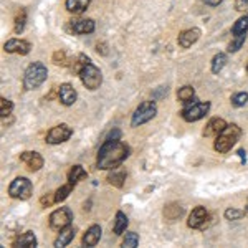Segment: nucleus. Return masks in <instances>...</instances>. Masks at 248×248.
<instances>
[{
	"instance_id": "nucleus-1",
	"label": "nucleus",
	"mask_w": 248,
	"mask_h": 248,
	"mask_svg": "<svg viewBox=\"0 0 248 248\" xmlns=\"http://www.w3.org/2000/svg\"><path fill=\"white\" fill-rule=\"evenodd\" d=\"M127 155H129V147L124 142H121L119 139H109L108 138L103 146L99 147L98 153V161H96V166L98 169L103 170H111L116 169L118 166L126 161Z\"/></svg>"
},
{
	"instance_id": "nucleus-2",
	"label": "nucleus",
	"mask_w": 248,
	"mask_h": 248,
	"mask_svg": "<svg viewBox=\"0 0 248 248\" xmlns=\"http://www.w3.org/2000/svg\"><path fill=\"white\" fill-rule=\"evenodd\" d=\"M78 75L81 78V83L85 85L88 90H98L103 83V75L99 71L98 66H94L91 63V60L85 57V55H79L78 57Z\"/></svg>"
},
{
	"instance_id": "nucleus-3",
	"label": "nucleus",
	"mask_w": 248,
	"mask_h": 248,
	"mask_svg": "<svg viewBox=\"0 0 248 248\" xmlns=\"http://www.w3.org/2000/svg\"><path fill=\"white\" fill-rule=\"evenodd\" d=\"M240 136H242V129H240L237 124H227L225 129H223L222 133L217 136V139H215L214 149L220 154L229 153L232 147L237 144Z\"/></svg>"
},
{
	"instance_id": "nucleus-4",
	"label": "nucleus",
	"mask_w": 248,
	"mask_h": 248,
	"mask_svg": "<svg viewBox=\"0 0 248 248\" xmlns=\"http://www.w3.org/2000/svg\"><path fill=\"white\" fill-rule=\"evenodd\" d=\"M48 77V70L42 62H35L29 65L23 75V88L25 90H35V88L42 86Z\"/></svg>"
},
{
	"instance_id": "nucleus-5",
	"label": "nucleus",
	"mask_w": 248,
	"mask_h": 248,
	"mask_svg": "<svg viewBox=\"0 0 248 248\" xmlns=\"http://www.w3.org/2000/svg\"><path fill=\"white\" fill-rule=\"evenodd\" d=\"M155 113H157V108H155L154 101H144L138 106V109L134 111L133 119H131V126L138 127L141 124L149 123L151 119L154 118Z\"/></svg>"
},
{
	"instance_id": "nucleus-6",
	"label": "nucleus",
	"mask_w": 248,
	"mask_h": 248,
	"mask_svg": "<svg viewBox=\"0 0 248 248\" xmlns=\"http://www.w3.org/2000/svg\"><path fill=\"white\" fill-rule=\"evenodd\" d=\"M33 186L27 177H17L9 187V195L12 199H18V201H27L31 197Z\"/></svg>"
},
{
	"instance_id": "nucleus-7",
	"label": "nucleus",
	"mask_w": 248,
	"mask_h": 248,
	"mask_svg": "<svg viewBox=\"0 0 248 248\" xmlns=\"http://www.w3.org/2000/svg\"><path fill=\"white\" fill-rule=\"evenodd\" d=\"M73 220V212L68 207H60L50 215V229L55 232H62L66 229Z\"/></svg>"
},
{
	"instance_id": "nucleus-8",
	"label": "nucleus",
	"mask_w": 248,
	"mask_h": 248,
	"mask_svg": "<svg viewBox=\"0 0 248 248\" xmlns=\"http://www.w3.org/2000/svg\"><path fill=\"white\" fill-rule=\"evenodd\" d=\"M209 109H210V103H207V101L205 103H192V105H187L184 108L181 114L187 123H195L209 113Z\"/></svg>"
},
{
	"instance_id": "nucleus-9",
	"label": "nucleus",
	"mask_w": 248,
	"mask_h": 248,
	"mask_svg": "<svg viewBox=\"0 0 248 248\" xmlns=\"http://www.w3.org/2000/svg\"><path fill=\"white\" fill-rule=\"evenodd\" d=\"M73 134V129H71L68 124H58V126L51 127L46 134V142L48 144H62L68 141Z\"/></svg>"
},
{
	"instance_id": "nucleus-10",
	"label": "nucleus",
	"mask_w": 248,
	"mask_h": 248,
	"mask_svg": "<svg viewBox=\"0 0 248 248\" xmlns=\"http://www.w3.org/2000/svg\"><path fill=\"white\" fill-rule=\"evenodd\" d=\"M207 220H209V212H207L205 207L199 205L190 212L189 220H187V225H189L190 229L203 230V229H207Z\"/></svg>"
},
{
	"instance_id": "nucleus-11",
	"label": "nucleus",
	"mask_w": 248,
	"mask_h": 248,
	"mask_svg": "<svg viewBox=\"0 0 248 248\" xmlns=\"http://www.w3.org/2000/svg\"><path fill=\"white\" fill-rule=\"evenodd\" d=\"M20 161L25 164L31 172L40 170L43 167V157L38 153H35V151H25V153H22L20 154Z\"/></svg>"
},
{
	"instance_id": "nucleus-12",
	"label": "nucleus",
	"mask_w": 248,
	"mask_h": 248,
	"mask_svg": "<svg viewBox=\"0 0 248 248\" xmlns=\"http://www.w3.org/2000/svg\"><path fill=\"white\" fill-rule=\"evenodd\" d=\"M30 48H31V45L29 42L20 40V38H12L3 45V50H5L7 53H18V55H29Z\"/></svg>"
},
{
	"instance_id": "nucleus-13",
	"label": "nucleus",
	"mask_w": 248,
	"mask_h": 248,
	"mask_svg": "<svg viewBox=\"0 0 248 248\" xmlns=\"http://www.w3.org/2000/svg\"><path fill=\"white\" fill-rule=\"evenodd\" d=\"M58 98L65 106L75 105V103H77V98H78L77 90H75L70 83H63V85L60 86V90H58Z\"/></svg>"
},
{
	"instance_id": "nucleus-14",
	"label": "nucleus",
	"mask_w": 248,
	"mask_h": 248,
	"mask_svg": "<svg viewBox=\"0 0 248 248\" xmlns=\"http://www.w3.org/2000/svg\"><path fill=\"white\" fill-rule=\"evenodd\" d=\"M71 30L77 35H86L94 31V20L91 18H79L71 22Z\"/></svg>"
},
{
	"instance_id": "nucleus-15",
	"label": "nucleus",
	"mask_w": 248,
	"mask_h": 248,
	"mask_svg": "<svg viewBox=\"0 0 248 248\" xmlns=\"http://www.w3.org/2000/svg\"><path fill=\"white\" fill-rule=\"evenodd\" d=\"M199 38H201V30H199V29H189V30H184L182 33L179 35L177 42H179V46L189 48V46L194 45Z\"/></svg>"
},
{
	"instance_id": "nucleus-16",
	"label": "nucleus",
	"mask_w": 248,
	"mask_h": 248,
	"mask_svg": "<svg viewBox=\"0 0 248 248\" xmlns=\"http://www.w3.org/2000/svg\"><path fill=\"white\" fill-rule=\"evenodd\" d=\"M225 127H227L225 119L214 118V119H210L209 124L205 126V129H203V136H205V138H212V136H215V138H217V136L222 133Z\"/></svg>"
},
{
	"instance_id": "nucleus-17",
	"label": "nucleus",
	"mask_w": 248,
	"mask_h": 248,
	"mask_svg": "<svg viewBox=\"0 0 248 248\" xmlns=\"http://www.w3.org/2000/svg\"><path fill=\"white\" fill-rule=\"evenodd\" d=\"M101 238V227L99 225H91L86 230V233L83 235V245L85 247H96Z\"/></svg>"
},
{
	"instance_id": "nucleus-18",
	"label": "nucleus",
	"mask_w": 248,
	"mask_h": 248,
	"mask_svg": "<svg viewBox=\"0 0 248 248\" xmlns=\"http://www.w3.org/2000/svg\"><path fill=\"white\" fill-rule=\"evenodd\" d=\"M184 215V207L179 203H169V205L164 207V217L167 222H175Z\"/></svg>"
},
{
	"instance_id": "nucleus-19",
	"label": "nucleus",
	"mask_w": 248,
	"mask_h": 248,
	"mask_svg": "<svg viewBox=\"0 0 248 248\" xmlns=\"http://www.w3.org/2000/svg\"><path fill=\"white\" fill-rule=\"evenodd\" d=\"M75 229L73 227H70L68 225L66 229H63L62 232H60V235H58V238L55 240V247H58V248H62V247H66L68 243L71 242V240L75 238Z\"/></svg>"
},
{
	"instance_id": "nucleus-20",
	"label": "nucleus",
	"mask_w": 248,
	"mask_h": 248,
	"mask_svg": "<svg viewBox=\"0 0 248 248\" xmlns=\"http://www.w3.org/2000/svg\"><path fill=\"white\" fill-rule=\"evenodd\" d=\"M90 3H91V0H66V10L68 12H71V14H83L88 7H90Z\"/></svg>"
},
{
	"instance_id": "nucleus-21",
	"label": "nucleus",
	"mask_w": 248,
	"mask_h": 248,
	"mask_svg": "<svg viewBox=\"0 0 248 248\" xmlns=\"http://www.w3.org/2000/svg\"><path fill=\"white\" fill-rule=\"evenodd\" d=\"M15 247H37V237L33 232H25L15 240Z\"/></svg>"
},
{
	"instance_id": "nucleus-22",
	"label": "nucleus",
	"mask_w": 248,
	"mask_h": 248,
	"mask_svg": "<svg viewBox=\"0 0 248 248\" xmlns=\"http://www.w3.org/2000/svg\"><path fill=\"white\" fill-rule=\"evenodd\" d=\"M248 30V15L240 17L232 27V37H238V35H245Z\"/></svg>"
},
{
	"instance_id": "nucleus-23",
	"label": "nucleus",
	"mask_w": 248,
	"mask_h": 248,
	"mask_svg": "<svg viewBox=\"0 0 248 248\" xmlns=\"http://www.w3.org/2000/svg\"><path fill=\"white\" fill-rule=\"evenodd\" d=\"M124 181H126V172L121 170V169H113L109 175H108V182L114 187H123L124 186Z\"/></svg>"
},
{
	"instance_id": "nucleus-24",
	"label": "nucleus",
	"mask_w": 248,
	"mask_h": 248,
	"mask_svg": "<svg viewBox=\"0 0 248 248\" xmlns=\"http://www.w3.org/2000/svg\"><path fill=\"white\" fill-rule=\"evenodd\" d=\"M86 177H88V172L81 166H73L70 174H68V181L71 184H78L79 181H85Z\"/></svg>"
},
{
	"instance_id": "nucleus-25",
	"label": "nucleus",
	"mask_w": 248,
	"mask_h": 248,
	"mask_svg": "<svg viewBox=\"0 0 248 248\" xmlns=\"http://www.w3.org/2000/svg\"><path fill=\"white\" fill-rule=\"evenodd\" d=\"M127 225H129V220H127L126 214H123V212H118V214H116V222H114L113 232H114L116 235H121L123 232H126Z\"/></svg>"
},
{
	"instance_id": "nucleus-26",
	"label": "nucleus",
	"mask_w": 248,
	"mask_h": 248,
	"mask_svg": "<svg viewBox=\"0 0 248 248\" xmlns=\"http://www.w3.org/2000/svg\"><path fill=\"white\" fill-rule=\"evenodd\" d=\"M195 91L192 86H182L181 90L177 91V99L184 105H190V101H194Z\"/></svg>"
},
{
	"instance_id": "nucleus-27",
	"label": "nucleus",
	"mask_w": 248,
	"mask_h": 248,
	"mask_svg": "<svg viewBox=\"0 0 248 248\" xmlns=\"http://www.w3.org/2000/svg\"><path fill=\"white\" fill-rule=\"evenodd\" d=\"M225 65H227V55L225 53H217L214 57V60H212V73L218 75Z\"/></svg>"
},
{
	"instance_id": "nucleus-28",
	"label": "nucleus",
	"mask_w": 248,
	"mask_h": 248,
	"mask_svg": "<svg viewBox=\"0 0 248 248\" xmlns=\"http://www.w3.org/2000/svg\"><path fill=\"white\" fill-rule=\"evenodd\" d=\"M73 187H75V184H71V182H68L66 186H62L60 189L55 192V201H57V203L60 202H63V201H66L68 199V195L73 192Z\"/></svg>"
},
{
	"instance_id": "nucleus-29",
	"label": "nucleus",
	"mask_w": 248,
	"mask_h": 248,
	"mask_svg": "<svg viewBox=\"0 0 248 248\" xmlns=\"http://www.w3.org/2000/svg\"><path fill=\"white\" fill-rule=\"evenodd\" d=\"M25 22H27V12L20 10L17 14V17H15V27H14L15 33H22L23 29H25Z\"/></svg>"
},
{
	"instance_id": "nucleus-30",
	"label": "nucleus",
	"mask_w": 248,
	"mask_h": 248,
	"mask_svg": "<svg viewBox=\"0 0 248 248\" xmlns=\"http://www.w3.org/2000/svg\"><path fill=\"white\" fill-rule=\"evenodd\" d=\"M245 38H247V33L245 35H238V37H233V40L230 42V45H229V53H235V51H238L240 48L243 46V43H245Z\"/></svg>"
},
{
	"instance_id": "nucleus-31",
	"label": "nucleus",
	"mask_w": 248,
	"mask_h": 248,
	"mask_svg": "<svg viewBox=\"0 0 248 248\" xmlns=\"http://www.w3.org/2000/svg\"><path fill=\"white\" fill-rule=\"evenodd\" d=\"M12 109H14V103L7 98H0V116H2V119L7 118L12 113Z\"/></svg>"
},
{
	"instance_id": "nucleus-32",
	"label": "nucleus",
	"mask_w": 248,
	"mask_h": 248,
	"mask_svg": "<svg viewBox=\"0 0 248 248\" xmlns=\"http://www.w3.org/2000/svg\"><path fill=\"white\" fill-rule=\"evenodd\" d=\"M139 243V237L136 232H129V233H126V238L123 240V247L124 248H134L138 247Z\"/></svg>"
},
{
	"instance_id": "nucleus-33",
	"label": "nucleus",
	"mask_w": 248,
	"mask_h": 248,
	"mask_svg": "<svg viewBox=\"0 0 248 248\" xmlns=\"http://www.w3.org/2000/svg\"><path fill=\"white\" fill-rule=\"evenodd\" d=\"M248 103V93H235L233 96H232V106L235 108H242L245 106Z\"/></svg>"
},
{
	"instance_id": "nucleus-34",
	"label": "nucleus",
	"mask_w": 248,
	"mask_h": 248,
	"mask_svg": "<svg viewBox=\"0 0 248 248\" xmlns=\"http://www.w3.org/2000/svg\"><path fill=\"white\" fill-rule=\"evenodd\" d=\"M245 215V210H238V209H227L225 210V218L227 220H238Z\"/></svg>"
},
{
	"instance_id": "nucleus-35",
	"label": "nucleus",
	"mask_w": 248,
	"mask_h": 248,
	"mask_svg": "<svg viewBox=\"0 0 248 248\" xmlns=\"http://www.w3.org/2000/svg\"><path fill=\"white\" fill-rule=\"evenodd\" d=\"M53 63H55V65L66 66V65H68V58H66V55L63 53V51H57V53L53 55Z\"/></svg>"
},
{
	"instance_id": "nucleus-36",
	"label": "nucleus",
	"mask_w": 248,
	"mask_h": 248,
	"mask_svg": "<svg viewBox=\"0 0 248 248\" xmlns=\"http://www.w3.org/2000/svg\"><path fill=\"white\" fill-rule=\"evenodd\" d=\"M40 203H42L43 207H50V205H53V203H57V201H55V192H50V194L43 195V197L40 199Z\"/></svg>"
},
{
	"instance_id": "nucleus-37",
	"label": "nucleus",
	"mask_w": 248,
	"mask_h": 248,
	"mask_svg": "<svg viewBox=\"0 0 248 248\" xmlns=\"http://www.w3.org/2000/svg\"><path fill=\"white\" fill-rule=\"evenodd\" d=\"M235 10L238 12L248 10V0H235Z\"/></svg>"
},
{
	"instance_id": "nucleus-38",
	"label": "nucleus",
	"mask_w": 248,
	"mask_h": 248,
	"mask_svg": "<svg viewBox=\"0 0 248 248\" xmlns=\"http://www.w3.org/2000/svg\"><path fill=\"white\" fill-rule=\"evenodd\" d=\"M203 2H205L209 7H217V5H220V3L223 2V0H203Z\"/></svg>"
},
{
	"instance_id": "nucleus-39",
	"label": "nucleus",
	"mask_w": 248,
	"mask_h": 248,
	"mask_svg": "<svg viewBox=\"0 0 248 248\" xmlns=\"http://www.w3.org/2000/svg\"><path fill=\"white\" fill-rule=\"evenodd\" d=\"M247 153H245V151H243V149H240L238 151V155H240V159H242V162H245L247 161V155H245Z\"/></svg>"
},
{
	"instance_id": "nucleus-40",
	"label": "nucleus",
	"mask_w": 248,
	"mask_h": 248,
	"mask_svg": "<svg viewBox=\"0 0 248 248\" xmlns=\"http://www.w3.org/2000/svg\"><path fill=\"white\" fill-rule=\"evenodd\" d=\"M245 215L248 217V203H247V209H245Z\"/></svg>"
},
{
	"instance_id": "nucleus-41",
	"label": "nucleus",
	"mask_w": 248,
	"mask_h": 248,
	"mask_svg": "<svg viewBox=\"0 0 248 248\" xmlns=\"http://www.w3.org/2000/svg\"><path fill=\"white\" fill-rule=\"evenodd\" d=\"M247 71H248V65H247Z\"/></svg>"
}]
</instances>
